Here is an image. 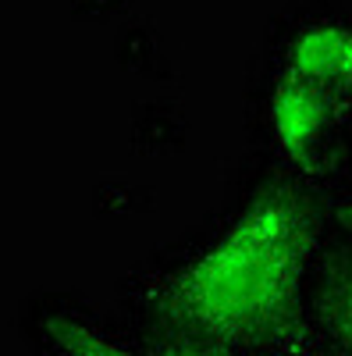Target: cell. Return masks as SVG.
<instances>
[{"label": "cell", "mask_w": 352, "mask_h": 356, "mask_svg": "<svg viewBox=\"0 0 352 356\" xmlns=\"http://www.w3.org/2000/svg\"><path fill=\"white\" fill-rule=\"evenodd\" d=\"M317 253V218L303 193H260L221 239L164 275L146 300L171 342L196 356H253L306 339L303 278Z\"/></svg>", "instance_id": "obj_1"}, {"label": "cell", "mask_w": 352, "mask_h": 356, "mask_svg": "<svg viewBox=\"0 0 352 356\" xmlns=\"http://www.w3.org/2000/svg\"><path fill=\"white\" fill-rule=\"evenodd\" d=\"M345 107L349 100L281 72L271 93V132L281 157H288L299 171H313L324 157Z\"/></svg>", "instance_id": "obj_2"}, {"label": "cell", "mask_w": 352, "mask_h": 356, "mask_svg": "<svg viewBox=\"0 0 352 356\" xmlns=\"http://www.w3.org/2000/svg\"><path fill=\"white\" fill-rule=\"evenodd\" d=\"M281 72L310 86H320L352 104V29L335 22L303 29L288 43Z\"/></svg>", "instance_id": "obj_3"}, {"label": "cell", "mask_w": 352, "mask_h": 356, "mask_svg": "<svg viewBox=\"0 0 352 356\" xmlns=\"http://www.w3.org/2000/svg\"><path fill=\"white\" fill-rule=\"evenodd\" d=\"M47 339L53 342V349L61 356H196L192 349L171 342L160 349H139V346H125L117 339H107L103 332L90 328L75 317H47Z\"/></svg>", "instance_id": "obj_4"}, {"label": "cell", "mask_w": 352, "mask_h": 356, "mask_svg": "<svg viewBox=\"0 0 352 356\" xmlns=\"http://www.w3.org/2000/svg\"><path fill=\"white\" fill-rule=\"evenodd\" d=\"M320 317L345 349V356H352V260L328 278L324 292H320Z\"/></svg>", "instance_id": "obj_5"}, {"label": "cell", "mask_w": 352, "mask_h": 356, "mask_svg": "<svg viewBox=\"0 0 352 356\" xmlns=\"http://www.w3.org/2000/svg\"><path fill=\"white\" fill-rule=\"evenodd\" d=\"M253 356H320V353H313V346L303 339V342H296V346H285V349H267V353H253Z\"/></svg>", "instance_id": "obj_6"}, {"label": "cell", "mask_w": 352, "mask_h": 356, "mask_svg": "<svg viewBox=\"0 0 352 356\" xmlns=\"http://www.w3.org/2000/svg\"><path fill=\"white\" fill-rule=\"evenodd\" d=\"M345 221H349V228H352V203H349V211H345Z\"/></svg>", "instance_id": "obj_7"}]
</instances>
